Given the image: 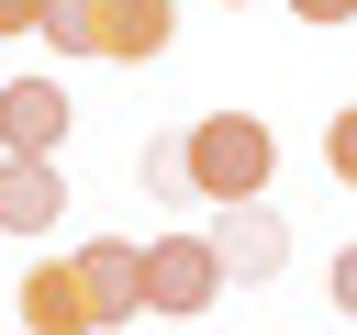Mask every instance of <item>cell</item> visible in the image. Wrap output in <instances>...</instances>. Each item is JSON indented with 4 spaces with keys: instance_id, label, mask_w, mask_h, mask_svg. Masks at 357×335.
<instances>
[{
    "instance_id": "1",
    "label": "cell",
    "mask_w": 357,
    "mask_h": 335,
    "mask_svg": "<svg viewBox=\"0 0 357 335\" xmlns=\"http://www.w3.org/2000/svg\"><path fill=\"white\" fill-rule=\"evenodd\" d=\"M178 156H190V190H201L212 212L268 201V179H279V134H268L257 112H201V123L178 134Z\"/></svg>"
},
{
    "instance_id": "2",
    "label": "cell",
    "mask_w": 357,
    "mask_h": 335,
    "mask_svg": "<svg viewBox=\"0 0 357 335\" xmlns=\"http://www.w3.org/2000/svg\"><path fill=\"white\" fill-rule=\"evenodd\" d=\"M145 302H156V313H212V302H223L212 234H156V246H145Z\"/></svg>"
},
{
    "instance_id": "3",
    "label": "cell",
    "mask_w": 357,
    "mask_h": 335,
    "mask_svg": "<svg viewBox=\"0 0 357 335\" xmlns=\"http://www.w3.org/2000/svg\"><path fill=\"white\" fill-rule=\"evenodd\" d=\"M78 290H89V313H100V335H123L134 313H156V302H145V246H123V234H89V246H78Z\"/></svg>"
},
{
    "instance_id": "4",
    "label": "cell",
    "mask_w": 357,
    "mask_h": 335,
    "mask_svg": "<svg viewBox=\"0 0 357 335\" xmlns=\"http://www.w3.org/2000/svg\"><path fill=\"white\" fill-rule=\"evenodd\" d=\"M212 257H223V279H279L290 268V223L268 201H234V212H212Z\"/></svg>"
},
{
    "instance_id": "5",
    "label": "cell",
    "mask_w": 357,
    "mask_h": 335,
    "mask_svg": "<svg viewBox=\"0 0 357 335\" xmlns=\"http://www.w3.org/2000/svg\"><path fill=\"white\" fill-rule=\"evenodd\" d=\"M167 34H178V11H167V0H89V56H112V67L167 56Z\"/></svg>"
},
{
    "instance_id": "6",
    "label": "cell",
    "mask_w": 357,
    "mask_h": 335,
    "mask_svg": "<svg viewBox=\"0 0 357 335\" xmlns=\"http://www.w3.org/2000/svg\"><path fill=\"white\" fill-rule=\"evenodd\" d=\"M0 145L11 156H56L67 145V89L56 78H11L0 89Z\"/></svg>"
},
{
    "instance_id": "7",
    "label": "cell",
    "mask_w": 357,
    "mask_h": 335,
    "mask_svg": "<svg viewBox=\"0 0 357 335\" xmlns=\"http://www.w3.org/2000/svg\"><path fill=\"white\" fill-rule=\"evenodd\" d=\"M22 335H100V313H89V290H78V257H45V268L22 279Z\"/></svg>"
},
{
    "instance_id": "8",
    "label": "cell",
    "mask_w": 357,
    "mask_h": 335,
    "mask_svg": "<svg viewBox=\"0 0 357 335\" xmlns=\"http://www.w3.org/2000/svg\"><path fill=\"white\" fill-rule=\"evenodd\" d=\"M56 212H67L56 156H0V234H45Z\"/></svg>"
},
{
    "instance_id": "9",
    "label": "cell",
    "mask_w": 357,
    "mask_h": 335,
    "mask_svg": "<svg viewBox=\"0 0 357 335\" xmlns=\"http://www.w3.org/2000/svg\"><path fill=\"white\" fill-rule=\"evenodd\" d=\"M145 190H156V201H201V190H190V156H178V145H145Z\"/></svg>"
},
{
    "instance_id": "10",
    "label": "cell",
    "mask_w": 357,
    "mask_h": 335,
    "mask_svg": "<svg viewBox=\"0 0 357 335\" xmlns=\"http://www.w3.org/2000/svg\"><path fill=\"white\" fill-rule=\"evenodd\" d=\"M45 45H67V56H89V0H45Z\"/></svg>"
},
{
    "instance_id": "11",
    "label": "cell",
    "mask_w": 357,
    "mask_h": 335,
    "mask_svg": "<svg viewBox=\"0 0 357 335\" xmlns=\"http://www.w3.org/2000/svg\"><path fill=\"white\" fill-rule=\"evenodd\" d=\"M324 168H335V179H346V190H357V100H346V112H335V123H324Z\"/></svg>"
},
{
    "instance_id": "12",
    "label": "cell",
    "mask_w": 357,
    "mask_h": 335,
    "mask_svg": "<svg viewBox=\"0 0 357 335\" xmlns=\"http://www.w3.org/2000/svg\"><path fill=\"white\" fill-rule=\"evenodd\" d=\"M0 34H45V0H0Z\"/></svg>"
},
{
    "instance_id": "13",
    "label": "cell",
    "mask_w": 357,
    "mask_h": 335,
    "mask_svg": "<svg viewBox=\"0 0 357 335\" xmlns=\"http://www.w3.org/2000/svg\"><path fill=\"white\" fill-rule=\"evenodd\" d=\"M335 302H346V313H357V246H346V257H335Z\"/></svg>"
},
{
    "instance_id": "14",
    "label": "cell",
    "mask_w": 357,
    "mask_h": 335,
    "mask_svg": "<svg viewBox=\"0 0 357 335\" xmlns=\"http://www.w3.org/2000/svg\"><path fill=\"white\" fill-rule=\"evenodd\" d=\"M290 11H301V22H346L357 0H290Z\"/></svg>"
}]
</instances>
